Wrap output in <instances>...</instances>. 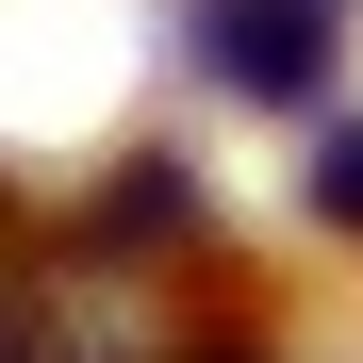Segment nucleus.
I'll list each match as a JSON object with an SVG mask.
<instances>
[{
    "instance_id": "f257e3e1",
    "label": "nucleus",
    "mask_w": 363,
    "mask_h": 363,
    "mask_svg": "<svg viewBox=\"0 0 363 363\" xmlns=\"http://www.w3.org/2000/svg\"><path fill=\"white\" fill-rule=\"evenodd\" d=\"M231 67H248V83H297V67H314V17H297V0H231Z\"/></svg>"
}]
</instances>
